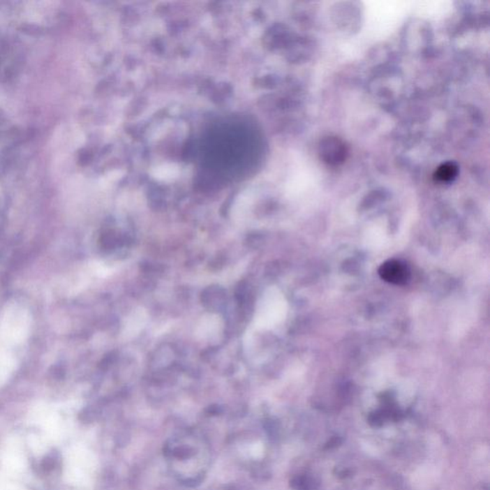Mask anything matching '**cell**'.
I'll return each mask as SVG.
<instances>
[{"label":"cell","mask_w":490,"mask_h":490,"mask_svg":"<svg viewBox=\"0 0 490 490\" xmlns=\"http://www.w3.org/2000/svg\"><path fill=\"white\" fill-rule=\"evenodd\" d=\"M29 312L20 305H11L5 309L0 318V340L6 345H17L29 334Z\"/></svg>","instance_id":"6da1fadb"},{"label":"cell","mask_w":490,"mask_h":490,"mask_svg":"<svg viewBox=\"0 0 490 490\" xmlns=\"http://www.w3.org/2000/svg\"><path fill=\"white\" fill-rule=\"evenodd\" d=\"M319 154L325 163L336 166L345 161L348 154L347 147L340 139L327 138L319 146Z\"/></svg>","instance_id":"7a4b0ae2"},{"label":"cell","mask_w":490,"mask_h":490,"mask_svg":"<svg viewBox=\"0 0 490 490\" xmlns=\"http://www.w3.org/2000/svg\"><path fill=\"white\" fill-rule=\"evenodd\" d=\"M378 274L385 282L401 285L408 282L410 272L401 260H390L380 265Z\"/></svg>","instance_id":"3957f363"},{"label":"cell","mask_w":490,"mask_h":490,"mask_svg":"<svg viewBox=\"0 0 490 490\" xmlns=\"http://www.w3.org/2000/svg\"><path fill=\"white\" fill-rule=\"evenodd\" d=\"M223 329V322L218 316L209 314L202 317L197 329V335L200 339L212 341L221 334Z\"/></svg>","instance_id":"277c9868"},{"label":"cell","mask_w":490,"mask_h":490,"mask_svg":"<svg viewBox=\"0 0 490 490\" xmlns=\"http://www.w3.org/2000/svg\"><path fill=\"white\" fill-rule=\"evenodd\" d=\"M147 318H148V315L143 309L133 311V313L126 319V323L124 325L123 334L125 335V337L131 338L138 334L145 326Z\"/></svg>","instance_id":"5b68a950"},{"label":"cell","mask_w":490,"mask_h":490,"mask_svg":"<svg viewBox=\"0 0 490 490\" xmlns=\"http://www.w3.org/2000/svg\"><path fill=\"white\" fill-rule=\"evenodd\" d=\"M458 166L453 162L440 165L435 172V179L438 182L448 183L455 179L458 175Z\"/></svg>","instance_id":"8992f818"},{"label":"cell","mask_w":490,"mask_h":490,"mask_svg":"<svg viewBox=\"0 0 490 490\" xmlns=\"http://www.w3.org/2000/svg\"><path fill=\"white\" fill-rule=\"evenodd\" d=\"M177 175V169H175L174 166H163L156 170V177L158 179H172Z\"/></svg>","instance_id":"52a82bcc"},{"label":"cell","mask_w":490,"mask_h":490,"mask_svg":"<svg viewBox=\"0 0 490 490\" xmlns=\"http://www.w3.org/2000/svg\"><path fill=\"white\" fill-rule=\"evenodd\" d=\"M175 457L179 459H187L190 458L193 455V450L190 447H186V446H180V447L175 448L172 452Z\"/></svg>","instance_id":"ba28073f"}]
</instances>
